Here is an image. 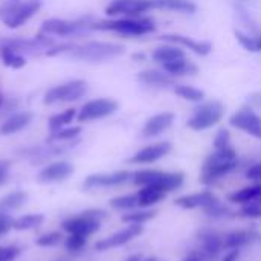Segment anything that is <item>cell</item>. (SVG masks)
Masks as SVG:
<instances>
[{"label": "cell", "instance_id": "1", "mask_svg": "<svg viewBox=\"0 0 261 261\" xmlns=\"http://www.w3.org/2000/svg\"><path fill=\"white\" fill-rule=\"evenodd\" d=\"M92 31L99 32H113L122 37H144L150 35L156 31V23L153 18L142 15V17H116V18H106V20H93Z\"/></svg>", "mask_w": 261, "mask_h": 261}, {"label": "cell", "instance_id": "2", "mask_svg": "<svg viewBox=\"0 0 261 261\" xmlns=\"http://www.w3.org/2000/svg\"><path fill=\"white\" fill-rule=\"evenodd\" d=\"M237 167H239V154L232 145L223 150H214L203 161L199 180L203 185H213L222 177L236 171Z\"/></svg>", "mask_w": 261, "mask_h": 261}, {"label": "cell", "instance_id": "3", "mask_svg": "<svg viewBox=\"0 0 261 261\" xmlns=\"http://www.w3.org/2000/svg\"><path fill=\"white\" fill-rule=\"evenodd\" d=\"M125 47L119 43L112 41H86L83 44H75L66 55L72 60L84 63H104L124 55Z\"/></svg>", "mask_w": 261, "mask_h": 261}, {"label": "cell", "instance_id": "4", "mask_svg": "<svg viewBox=\"0 0 261 261\" xmlns=\"http://www.w3.org/2000/svg\"><path fill=\"white\" fill-rule=\"evenodd\" d=\"M43 6V0H3L0 3V21L9 29L24 26Z\"/></svg>", "mask_w": 261, "mask_h": 261}, {"label": "cell", "instance_id": "5", "mask_svg": "<svg viewBox=\"0 0 261 261\" xmlns=\"http://www.w3.org/2000/svg\"><path fill=\"white\" fill-rule=\"evenodd\" d=\"M225 113H226V107L222 101L219 99L202 101L196 104V107L193 109L187 121V127L193 132L210 130L222 122V119L225 118Z\"/></svg>", "mask_w": 261, "mask_h": 261}, {"label": "cell", "instance_id": "6", "mask_svg": "<svg viewBox=\"0 0 261 261\" xmlns=\"http://www.w3.org/2000/svg\"><path fill=\"white\" fill-rule=\"evenodd\" d=\"M92 17L84 15L78 18H47L43 21L40 28V34L49 35V37H63V38H72V37H81L87 32H90L92 26Z\"/></svg>", "mask_w": 261, "mask_h": 261}, {"label": "cell", "instance_id": "7", "mask_svg": "<svg viewBox=\"0 0 261 261\" xmlns=\"http://www.w3.org/2000/svg\"><path fill=\"white\" fill-rule=\"evenodd\" d=\"M107 217V213L98 208L86 210L76 216L67 217L61 223V229L67 234H78L83 237H90L99 231L101 222Z\"/></svg>", "mask_w": 261, "mask_h": 261}, {"label": "cell", "instance_id": "8", "mask_svg": "<svg viewBox=\"0 0 261 261\" xmlns=\"http://www.w3.org/2000/svg\"><path fill=\"white\" fill-rule=\"evenodd\" d=\"M89 90V86L84 80H70L61 84H57L43 96V104L54 106V104H66V102H75L86 96Z\"/></svg>", "mask_w": 261, "mask_h": 261}, {"label": "cell", "instance_id": "9", "mask_svg": "<svg viewBox=\"0 0 261 261\" xmlns=\"http://www.w3.org/2000/svg\"><path fill=\"white\" fill-rule=\"evenodd\" d=\"M54 44V37L44 34H37L34 37H0V49L8 47L20 54H44Z\"/></svg>", "mask_w": 261, "mask_h": 261}, {"label": "cell", "instance_id": "10", "mask_svg": "<svg viewBox=\"0 0 261 261\" xmlns=\"http://www.w3.org/2000/svg\"><path fill=\"white\" fill-rule=\"evenodd\" d=\"M153 9H156L154 0H110L106 6V15L109 18L142 17Z\"/></svg>", "mask_w": 261, "mask_h": 261}, {"label": "cell", "instance_id": "11", "mask_svg": "<svg viewBox=\"0 0 261 261\" xmlns=\"http://www.w3.org/2000/svg\"><path fill=\"white\" fill-rule=\"evenodd\" d=\"M118 109H119L118 101H115L112 98L90 99L86 104H83L81 109L78 110L76 121L78 122H90V121L104 119V118L115 115L118 112Z\"/></svg>", "mask_w": 261, "mask_h": 261}, {"label": "cell", "instance_id": "12", "mask_svg": "<svg viewBox=\"0 0 261 261\" xmlns=\"http://www.w3.org/2000/svg\"><path fill=\"white\" fill-rule=\"evenodd\" d=\"M231 127L261 141V116L249 104L242 106L229 116Z\"/></svg>", "mask_w": 261, "mask_h": 261}, {"label": "cell", "instance_id": "13", "mask_svg": "<svg viewBox=\"0 0 261 261\" xmlns=\"http://www.w3.org/2000/svg\"><path fill=\"white\" fill-rule=\"evenodd\" d=\"M133 173L128 170H118L112 173H96L90 174L84 179L83 188L86 190H95V188H112L119 187L128 180H132Z\"/></svg>", "mask_w": 261, "mask_h": 261}, {"label": "cell", "instance_id": "14", "mask_svg": "<svg viewBox=\"0 0 261 261\" xmlns=\"http://www.w3.org/2000/svg\"><path fill=\"white\" fill-rule=\"evenodd\" d=\"M173 150V144L168 141H159L150 145H145L144 148H141L139 151H136L128 162L135 164V165H148V164H154L161 159H164L165 156H168Z\"/></svg>", "mask_w": 261, "mask_h": 261}, {"label": "cell", "instance_id": "15", "mask_svg": "<svg viewBox=\"0 0 261 261\" xmlns=\"http://www.w3.org/2000/svg\"><path fill=\"white\" fill-rule=\"evenodd\" d=\"M144 231V226L142 225H128L125 226L124 229L106 237V239H101L99 242L95 243V249L96 251H110V249H115V248H119V246H124L127 245L128 242H132L133 239L139 237Z\"/></svg>", "mask_w": 261, "mask_h": 261}, {"label": "cell", "instance_id": "16", "mask_svg": "<svg viewBox=\"0 0 261 261\" xmlns=\"http://www.w3.org/2000/svg\"><path fill=\"white\" fill-rule=\"evenodd\" d=\"M174 119H176V115L173 112H161V113H156L153 116H150L142 130H141V136L144 139H153V138H158L161 135H164L165 132H168L173 124H174Z\"/></svg>", "mask_w": 261, "mask_h": 261}, {"label": "cell", "instance_id": "17", "mask_svg": "<svg viewBox=\"0 0 261 261\" xmlns=\"http://www.w3.org/2000/svg\"><path fill=\"white\" fill-rule=\"evenodd\" d=\"M199 240H200V249L196 251V254L200 257L202 261H216L220 252L225 249L223 236L214 231H202L199 234Z\"/></svg>", "mask_w": 261, "mask_h": 261}, {"label": "cell", "instance_id": "18", "mask_svg": "<svg viewBox=\"0 0 261 261\" xmlns=\"http://www.w3.org/2000/svg\"><path fill=\"white\" fill-rule=\"evenodd\" d=\"M73 165L67 161H55L43 167L37 176L38 182L41 184H57L69 179L73 174Z\"/></svg>", "mask_w": 261, "mask_h": 261}, {"label": "cell", "instance_id": "19", "mask_svg": "<svg viewBox=\"0 0 261 261\" xmlns=\"http://www.w3.org/2000/svg\"><path fill=\"white\" fill-rule=\"evenodd\" d=\"M161 41L164 43H174V44H179L182 46L184 49H188L191 52H194L196 55H200V57H206L208 54H211L213 50V44L210 41H205V40H194L191 37H187V35H180V34H165V35H161L159 37Z\"/></svg>", "mask_w": 261, "mask_h": 261}, {"label": "cell", "instance_id": "20", "mask_svg": "<svg viewBox=\"0 0 261 261\" xmlns=\"http://www.w3.org/2000/svg\"><path fill=\"white\" fill-rule=\"evenodd\" d=\"M138 81L151 89H170L176 86V78L162 69H145L138 73Z\"/></svg>", "mask_w": 261, "mask_h": 261}, {"label": "cell", "instance_id": "21", "mask_svg": "<svg viewBox=\"0 0 261 261\" xmlns=\"http://www.w3.org/2000/svg\"><path fill=\"white\" fill-rule=\"evenodd\" d=\"M216 202H219V197L213 191L203 190V191H197V193H193V194L177 197L174 200V205L179 206V208H184V210H196V208L203 210L205 206H210V205H213Z\"/></svg>", "mask_w": 261, "mask_h": 261}, {"label": "cell", "instance_id": "22", "mask_svg": "<svg viewBox=\"0 0 261 261\" xmlns=\"http://www.w3.org/2000/svg\"><path fill=\"white\" fill-rule=\"evenodd\" d=\"M34 119V113L29 110H21L9 115L2 124H0V135L2 136H11L21 130H24Z\"/></svg>", "mask_w": 261, "mask_h": 261}, {"label": "cell", "instance_id": "23", "mask_svg": "<svg viewBox=\"0 0 261 261\" xmlns=\"http://www.w3.org/2000/svg\"><path fill=\"white\" fill-rule=\"evenodd\" d=\"M260 240V234L254 229H240L232 231L223 236L225 249H242L248 245H252Z\"/></svg>", "mask_w": 261, "mask_h": 261}, {"label": "cell", "instance_id": "24", "mask_svg": "<svg viewBox=\"0 0 261 261\" xmlns=\"http://www.w3.org/2000/svg\"><path fill=\"white\" fill-rule=\"evenodd\" d=\"M161 69L165 70L167 73H170L174 78H179V76H194V75L199 73V67L188 57L164 63V64H161Z\"/></svg>", "mask_w": 261, "mask_h": 261}, {"label": "cell", "instance_id": "25", "mask_svg": "<svg viewBox=\"0 0 261 261\" xmlns=\"http://www.w3.org/2000/svg\"><path fill=\"white\" fill-rule=\"evenodd\" d=\"M187 52L182 46L174 44V43H164L158 47L153 49L151 52V60L158 64H164L173 60H179V58H185Z\"/></svg>", "mask_w": 261, "mask_h": 261}, {"label": "cell", "instance_id": "26", "mask_svg": "<svg viewBox=\"0 0 261 261\" xmlns=\"http://www.w3.org/2000/svg\"><path fill=\"white\" fill-rule=\"evenodd\" d=\"M185 182V176L180 171H162V174L159 176V179L153 184L156 188H159L161 191H164L165 194L173 193L179 188L184 187Z\"/></svg>", "mask_w": 261, "mask_h": 261}, {"label": "cell", "instance_id": "27", "mask_svg": "<svg viewBox=\"0 0 261 261\" xmlns=\"http://www.w3.org/2000/svg\"><path fill=\"white\" fill-rule=\"evenodd\" d=\"M136 196H138V208L147 210V208L154 206L161 200H164L167 194L161 191L159 188H156L154 185H147V187L139 188Z\"/></svg>", "mask_w": 261, "mask_h": 261}, {"label": "cell", "instance_id": "28", "mask_svg": "<svg viewBox=\"0 0 261 261\" xmlns=\"http://www.w3.org/2000/svg\"><path fill=\"white\" fill-rule=\"evenodd\" d=\"M28 202V193L24 190H14L0 199V213H12L21 208Z\"/></svg>", "mask_w": 261, "mask_h": 261}, {"label": "cell", "instance_id": "29", "mask_svg": "<svg viewBox=\"0 0 261 261\" xmlns=\"http://www.w3.org/2000/svg\"><path fill=\"white\" fill-rule=\"evenodd\" d=\"M261 199V182H257L254 185L245 187L239 191H234L232 194H229V202L237 203V205H246L255 200Z\"/></svg>", "mask_w": 261, "mask_h": 261}, {"label": "cell", "instance_id": "30", "mask_svg": "<svg viewBox=\"0 0 261 261\" xmlns=\"http://www.w3.org/2000/svg\"><path fill=\"white\" fill-rule=\"evenodd\" d=\"M156 9L174 11L182 14H194L197 11V5L193 0H154Z\"/></svg>", "mask_w": 261, "mask_h": 261}, {"label": "cell", "instance_id": "31", "mask_svg": "<svg viewBox=\"0 0 261 261\" xmlns=\"http://www.w3.org/2000/svg\"><path fill=\"white\" fill-rule=\"evenodd\" d=\"M81 135V127L80 125H67L64 128L50 132L47 136V144H64V142H72Z\"/></svg>", "mask_w": 261, "mask_h": 261}, {"label": "cell", "instance_id": "32", "mask_svg": "<svg viewBox=\"0 0 261 261\" xmlns=\"http://www.w3.org/2000/svg\"><path fill=\"white\" fill-rule=\"evenodd\" d=\"M173 90L184 101H188V102H193V104H199V102L205 101V92L202 89L194 87V86H190V84H176L173 87Z\"/></svg>", "mask_w": 261, "mask_h": 261}, {"label": "cell", "instance_id": "33", "mask_svg": "<svg viewBox=\"0 0 261 261\" xmlns=\"http://www.w3.org/2000/svg\"><path fill=\"white\" fill-rule=\"evenodd\" d=\"M76 115H78L76 109H66V110H63L60 113L52 115L49 118V121H47V127H49L50 132L64 128V127L70 125L73 122V119H76Z\"/></svg>", "mask_w": 261, "mask_h": 261}, {"label": "cell", "instance_id": "34", "mask_svg": "<svg viewBox=\"0 0 261 261\" xmlns=\"http://www.w3.org/2000/svg\"><path fill=\"white\" fill-rule=\"evenodd\" d=\"M43 222H44L43 214H23V216L12 220V229H15V231H31V229H35V228L41 226Z\"/></svg>", "mask_w": 261, "mask_h": 261}, {"label": "cell", "instance_id": "35", "mask_svg": "<svg viewBox=\"0 0 261 261\" xmlns=\"http://www.w3.org/2000/svg\"><path fill=\"white\" fill-rule=\"evenodd\" d=\"M158 211L154 210H139V211H130L122 216V222L127 225H144L156 217Z\"/></svg>", "mask_w": 261, "mask_h": 261}, {"label": "cell", "instance_id": "36", "mask_svg": "<svg viewBox=\"0 0 261 261\" xmlns=\"http://www.w3.org/2000/svg\"><path fill=\"white\" fill-rule=\"evenodd\" d=\"M0 60L6 67H11V69H21L26 66V60H24L23 54L15 52L8 47L0 49Z\"/></svg>", "mask_w": 261, "mask_h": 261}, {"label": "cell", "instance_id": "37", "mask_svg": "<svg viewBox=\"0 0 261 261\" xmlns=\"http://www.w3.org/2000/svg\"><path fill=\"white\" fill-rule=\"evenodd\" d=\"M162 174L161 170H139V171H135L133 176H132V182L133 185L142 188V187H147V185H153L159 176Z\"/></svg>", "mask_w": 261, "mask_h": 261}, {"label": "cell", "instance_id": "38", "mask_svg": "<svg viewBox=\"0 0 261 261\" xmlns=\"http://www.w3.org/2000/svg\"><path fill=\"white\" fill-rule=\"evenodd\" d=\"M110 208L116 210V211H132L135 208H138V196L136 194H125V196H118L113 197L109 202Z\"/></svg>", "mask_w": 261, "mask_h": 261}, {"label": "cell", "instance_id": "39", "mask_svg": "<svg viewBox=\"0 0 261 261\" xmlns=\"http://www.w3.org/2000/svg\"><path fill=\"white\" fill-rule=\"evenodd\" d=\"M203 214L208 216V217H213V219H228V217H234L236 213L226 206L225 203H222L220 200L210 205V206H205L203 208Z\"/></svg>", "mask_w": 261, "mask_h": 261}, {"label": "cell", "instance_id": "40", "mask_svg": "<svg viewBox=\"0 0 261 261\" xmlns=\"http://www.w3.org/2000/svg\"><path fill=\"white\" fill-rule=\"evenodd\" d=\"M63 240V234L58 232V231H50V232H46V234H41L37 240H35V245L40 246V248H54L57 245H60Z\"/></svg>", "mask_w": 261, "mask_h": 261}, {"label": "cell", "instance_id": "41", "mask_svg": "<svg viewBox=\"0 0 261 261\" xmlns=\"http://www.w3.org/2000/svg\"><path fill=\"white\" fill-rule=\"evenodd\" d=\"M86 245H87V237L78 234H67L64 240V246L69 252H80L86 248Z\"/></svg>", "mask_w": 261, "mask_h": 261}, {"label": "cell", "instance_id": "42", "mask_svg": "<svg viewBox=\"0 0 261 261\" xmlns=\"http://www.w3.org/2000/svg\"><path fill=\"white\" fill-rule=\"evenodd\" d=\"M239 216L245 217V219H261V202L255 200V202L242 205Z\"/></svg>", "mask_w": 261, "mask_h": 261}, {"label": "cell", "instance_id": "43", "mask_svg": "<svg viewBox=\"0 0 261 261\" xmlns=\"http://www.w3.org/2000/svg\"><path fill=\"white\" fill-rule=\"evenodd\" d=\"M213 147H214V150H223V148L231 147V133L228 128H220L216 133L214 141H213Z\"/></svg>", "mask_w": 261, "mask_h": 261}, {"label": "cell", "instance_id": "44", "mask_svg": "<svg viewBox=\"0 0 261 261\" xmlns=\"http://www.w3.org/2000/svg\"><path fill=\"white\" fill-rule=\"evenodd\" d=\"M234 35L237 38V41L240 43V46L248 50V52H257V47H255V38L254 35H249L243 31H234Z\"/></svg>", "mask_w": 261, "mask_h": 261}, {"label": "cell", "instance_id": "45", "mask_svg": "<svg viewBox=\"0 0 261 261\" xmlns=\"http://www.w3.org/2000/svg\"><path fill=\"white\" fill-rule=\"evenodd\" d=\"M21 249L15 245H0V261H14Z\"/></svg>", "mask_w": 261, "mask_h": 261}, {"label": "cell", "instance_id": "46", "mask_svg": "<svg viewBox=\"0 0 261 261\" xmlns=\"http://www.w3.org/2000/svg\"><path fill=\"white\" fill-rule=\"evenodd\" d=\"M245 177L248 180H252V182H261V161L258 162H254L252 165H249L245 171Z\"/></svg>", "mask_w": 261, "mask_h": 261}, {"label": "cell", "instance_id": "47", "mask_svg": "<svg viewBox=\"0 0 261 261\" xmlns=\"http://www.w3.org/2000/svg\"><path fill=\"white\" fill-rule=\"evenodd\" d=\"M12 220L9 214L6 213H0V239L5 237L11 229H12Z\"/></svg>", "mask_w": 261, "mask_h": 261}, {"label": "cell", "instance_id": "48", "mask_svg": "<svg viewBox=\"0 0 261 261\" xmlns=\"http://www.w3.org/2000/svg\"><path fill=\"white\" fill-rule=\"evenodd\" d=\"M9 170H11L9 161L0 159V187L6 184V180H8V177H9Z\"/></svg>", "mask_w": 261, "mask_h": 261}, {"label": "cell", "instance_id": "49", "mask_svg": "<svg viewBox=\"0 0 261 261\" xmlns=\"http://www.w3.org/2000/svg\"><path fill=\"white\" fill-rule=\"evenodd\" d=\"M240 258V249H229V252L225 254L222 261H239Z\"/></svg>", "mask_w": 261, "mask_h": 261}, {"label": "cell", "instance_id": "50", "mask_svg": "<svg viewBox=\"0 0 261 261\" xmlns=\"http://www.w3.org/2000/svg\"><path fill=\"white\" fill-rule=\"evenodd\" d=\"M132 58H133L135 61H145L147 55H145L144 52H136V54H133V55H132Z\"/></svg>", "mask_w": 261, "mask_h": 261}, {"label": "cell", "instance_id": "51", "mask_svg": "<svg viewBox=\"0 0 261 261\" xmlns=\"http://www.w3.org/2000/svg\"><path fill=\"white\" fill-rule=\"evenodd\" d=\"M251 104L261 106V93H254V95L251 96Z\"/></svg>", "mask_w": 261, "mask_h": 261}, {"label": "cell", "instance_id": "52", "mask_svg": "<svg viewBox=\"0 0 261 261\" xmlns=\"http://www.w3.org/2000/svg\"><path fill=\"white\" fill-rule=\"evenodd\" d=\"M184 261H202V260H200V257L196 254V251H193L188 257H185V258H184Z\"/></svg>", "mask_w": 261, "mask_h": 261}, {"label": "cell", "instance_id": "53", "mask_svg": "<svg viewBox=\"0 0 261 261\" xmlns=\"http://www.w3.org/2000/svg\"><path fill=\"white\" fill-rule=\"evenodd\" d=\"M255 38V47H257V52H261V34L258 35H254Z\"/></svg>", "mask_w": 261, "mask_h": 261}, {"label": "cell", "instance_id": "54", "mask_svg": "<svg viewBox=\"0 0 261 261\" xmlns=\"http://www.w3.org/2000/svg\"><path fill=\"white\" fill-rule=\"evenodd\" d=\"M142 255H139V254H135V255H130V257H127V260L125 261H142Z\"/></svg>", "mask_w": 261, "mask_h": 261}, {"label": "cell", "instance_id": "55", "mask_svg": "<svg viewBox=\"0 0 261 261\" xmlns=\"http://www.w3.org/2000/svg\"><path fill=\"white\" fill-rule=\"evenodd\" d=\"M142 261H158V258L156 257H150V258H144Z\"/></svg>", "mask_w": 261, "mask_h": 261}, {"label": "cell", "instance_id": "56", "mask_svg": "<svg viewBox=\"0 0 261 261\" xmlns=\"http://www.w3.org/2000/svg\"><path fill=\"white\" fill-rule=\"evenodd\" d=\"M260 242H261V236H260Z\"/></svg>", "mask_w": 261, "mask_h": 261}, {"label": "cell", "instance_id": "57", "mask_svg": "<svg viewBox=\"0 0 261 261\" xmlns=\"http://www.w3.org/2000/svg\"><path fill=\"white\" fill-rule=\"evenodd\" d=\"M260 202H261V199H260Z\"/></svg>", "mask_w": 261, "mask_h": 261}]
</instances>
